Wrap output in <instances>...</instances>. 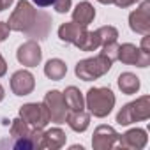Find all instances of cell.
Masks as SVG:
<instances>
[{
  "label": "cell",
  "mask_w": 150,
  "mask_h": 150,
  "mask_svg": "<svg viewBox=\"0 0 150 150\" xmlns=\"http://www.w3.org/2000/svg\"><path fill=\"white\" fill-rule=\"evenodd\" d=\"M111 64H113V60L110 57H106L104 53H99L97 57L85 58L76 64V76L83 81L97 80L111 69Z\"/></svg>",
  "instance_id": "obj_1"
},
{
  "label": "cell",
  "mask_w": 150,
  "mask_h": 150,
  "mask_svg": "<svg viewBox=\"0 0 150 150\" xmlns=\"http://www.w3.org/2000/svg\"><path fill=\"white\" fill-rule=\"evenodd\" d=\"M39 18V11L34 9V6L27 0H20L16 4V9L14 13L11 14L9 18V28L11 30H16V32H25L27 35L30 34V30L34 28L35 21Z\"/></svg>",
  "instance_id": "obj_2"
},
{
  "label": "cell",
  "mask_w": 150,
  "mask_h": 150,
  "mask_svg": "<svg viewBox=\"0 0 150 150\" xmlns=\"http://www.w3.org/2000/svg\"><path fill=\"white\" fill-rule=\"evenodd\" d=\"M85 103H87V108L90 110V113H92L94 117L103 118V117H106V115L113 110V106H115V96H113V92H111L110 88H106V87L90 88V90L87 92Z\"/></svg>",
  "instance_id": "obj_3"
},
{
  "label": "cell",
  "mask_w": 150,
  "mask_h": 150,
  "mask_svg": "<svg viewBox=\"0 0 150 150\" xmlns=\"http://www.w3.org/2000/svg\"><path fill=\"white\" fill-rule=\"evenodd\" d=\"M150 117V97L143 96L139 99H136L134 103L125 104L118 115H117V122L120 125H129L132 122H139V120H146Z\"/></svg>",
  "instance_id": "obj_4"
},
{
  "label": "cell",
  "mask_w": 150,
  "mask_h": 150,
  "mask_svg": "<svg viewBox=\"0 0 150 150\" xmlns=\"http://www.w3.org/2000/svg\"><path fill=\"white\" fill-rule=\"evenodd\" d=\"M20 118H23L28 125H34L35 129H42L48 125L50 122V113L42 104H37V103H28L25 106H21L20 110Z\"/></svg>",
  "instance_id": "obj_5"
},
{
  "label": "cell",
  "mask_w": 150,
  "mask_h": 150,
  "mask_svg": "<svg viewBox=\"0 0 150 150\" xmlns=\"http://www.w3.org/2000/svg\"><path fill=\"white\" fill-rule=\"evenodd\" d=\"M117 58L122 64L127 65H138V67H146L150 64V55L141 51V48H136L134 44H122L117 50Z\"/></svg>",
  "instance_id": "obj_6"
},
{
  "label": "cell",
  "mask_w": 150,
  "mask_h": 150,
  "mask_svg": "<svg viewBox=\"0 0 150 150\" xmlns=\"http://www.w3.org/2000/svg\"><path fill=\"white\" fill-rule=\"evenodd\" d=\"M44 106L50 113V122H57L62 124L65 122V115H67V106L64 101V96L58 90H50L44 97Z\"/></svg>",
  "instance_id": "obj_7"
},
{
  "label": "cell",
  "mask_w": 150,
  "mask_h": 150,
  "mask_svg": "<svg viewBox=\"0 0 150 150\" xmlns=\"http://www.w3.org/2000/svg\"><path fill=\"white\" fill-rule=\"evenodd\" d=\"M129 27L136 34H150V0H143L141 6L129 14Z\"/></svg>",
  "instance_id": "obj_8"
},
{
  "label": "cell",
  "mask_w": 150,
  "mask_h": 150,
  "mask_svg": "<svg viewBox=\"0 0 150 150\" xmlns=\"http://www.w3.org/2000/svg\"><path fill=\"white\" fill-rule=\"evenodd\" d=\"M16 57H18V62H20L21 65L35 67V65L41 62V58H42V51H41L39 44H37L34 39H30V41H27L25 44H21V46L18 48Z\"/></svg>",
  "instance_id": "obj_9"
},
{
  "label": "cell",
  "mask_w": 150,
  "mask_h": 150,
  "mask_svg": "<svg viewBox=\"0 0 150 150\" xmlns=\"http://www.w3.org/2000/svg\"><path fill=\"white\" fill-rule=\"evenodd\" d=\"M35 87V80L28 71H16L11 78V90L16 96H28Z\"/></svg>",
  "instance_id": "obj_10"
},
{
  "label": "cell",
  "mask_w": 150,
  "mask_h": 150,
  "mask_svg": "<svg viewBox=\"0 0 150 150\" xmlns=\"http://www.w3.org/2000/svg\"><path fill=\"white\" fill-rule=\"evenodd\" d=\"M118 139V134L108 127V125H99L94 132V139H92V145L96 148H111Z\"/></svg>",
  "instance_id": "obj_11"
},
{
  "label": "cell",
  "mask_w": 150,
  "mask_h": 150,
  "mask_svg": "<svg viewBox=\"0 0 150 150\" xmlns=\"http://www.w3.org/2000/svg\"><path fill=\"white\" fill-rule=\"evenodd\" d=\"M96 18V9L90 2H80L72 11V21L80 27H88Z\"/></svg>",
  "instance_id": "obj_12"
},
{
  "label": "cell",
  "mask_w": 150,
  "mask_h": 150,
  "mask_svg": "<svg viewBox=\"0 0 150 150\" xmlns=\"http://www.w3.org/2000/svg\"><path fill=\"white\" fill-rule=\"evenodd\" d=\"M65 122L69 124V127L76 132H83L87 127H88V122H90V115L83 110H71L67 115H65Z\"/></svg>",
  "instance_id": "obj_13"
},
{
  "label": "cell",
  "mask_w": 150,
  "mask_h": 150,
  "mask_svg": "<svg viewBox=\"0 0 150 150\" xmlns=\"http://www.w3.org/2000/svg\"><path fill=\"white\" fill-rule=\"evenodd\" d=\"M74 46H78L80 50H83V51H94V50H97L99 46H101V37H99V34H97V30L96 32H88L87 28L80 34V37L74 41Z\"/></svg>",
  "instance_id": "obj_14"
},
{
  "label": "cell",
  "mask_w": 150,
  "mask_h": 150,
  "mask_svg": "<svg viewBox=\"0 0 150 150\" xmlns=\"http://www.w3.org/2000/svg\"><path fill=\"white\" fill-rule=\"evenodd\" d=\"M120 145L129 148H141L146 145V132L143 129H131L129 132L124 134V138L120 139Z\"/></svg>",
  "instance_id": "obj_15"
},
{
  "label": "cell",
  "mask_w": 150,
  "mask_h": 150,
  "mask_svg": "<svg viewBox=\"0 0 150 150\" xmlns=\"http://www.w3.org/2000/svg\"><path fill=\"white\" fill-rule=\"evenodd\" d=\"M65 141V134L62 132V129L55 127V129H50L46 132H42L41 136V145L39 146H44V148H58L62 146Z\"/></svg>",
  "instance_id": "obj_16"
},
{
  "label": "cell",
  "mask_w": 150,
  "mask_h": 150,
  "mask_svg": "<svg viewBox=\"0 0 150 150\" xmlns=\"http://www.w3.org/2000/svg\"><path fill=\"white\" fill-rule=\"evenodd\" d=\"M85 28H87V27H80V25L74 23V21H71V23H64V25L58 28V37H60L62 42L74 44V41L80 37V34H81Z\"/></svg>",
  "instance_id": "obj_17"
},
{
  "label": "cell",
  "mask_w": 150,
  "mask_h": 150,
  "mask_svg": "<svg viewBox=\"0 0 150 150\" xmlns=\"http://www.w3.org/2000/svg\"><path fill=\"white\" fill-rule=\"evenodd\" d=\"M65 72H67V65H65L60 58H51V60H48L46 65H44V74H46L50 80L58 81V80H62V78L65 76Z\"/></svg>",
  "instance_id": "obj_18"
},
{
  "label": "cell",
  "mask_w": 150,
  "mask_h": 150,
  "mask_svg": "<svg viewBox=\"0 0 150 150\" xmlns=\"http://www.w3.org/2000/svg\"><path fill=\"white\" fill-rule=\"evenodd\" d=\"M62 96H64V101H65L67 110H83L85 99H83L81 92L76 87H67Z\"/></svg>",
  "instance_id": "obj_19"
},
{
  "label": "cell",
  "mask_w": 150,
  "mask_h": 150,
  "mask_svg": "<svg viewBox=\"0 0 150 150\" xmlns=\"http://www.w3.org/2000/svg\"><path fill=\"white\" fill-rule=\"evenodd\" d=\"M118 88L124 94H136L139 88V78L132 72H122L118 76Z\"/></svg>",
  "instance_id": "obj_20"
},
{
  "label": "cell",
  "mask_w": 150,
  "mask_h": 150,
  "mask_svg": "<svg viewBox=\"0 0 150 150\" xmlns=\"http://www.w3.org/2000/svg\"><path fill=\"white\" fill-rule=\"evenodd\" d=\"M97 34H99V37H101V46H104V44H108V42H113V41H117V37H118L117 28H115V27H110V25L97 28Z\"/></svg>",
  "instance_id": "obj_21"
},
{
  "label": "cell",
  "mask_w": 150,
  "mask_h": 150,
  "mask_svg": "<svg viewBox=\"0 0 150 150\" xmlns=\"http://www.w3.org/2000/svg\"><path fill=\"white\" fill-rule=\"evenodd\" d=\"M71 6H72V0H55V2H53L55 11H57V13H60V14L67 13V11L71 9Z\"/></svg>",
  "instance_id": "obj_22"
},
{
  "label": "cell",
  "mask_w": 150,
  "mask_h": 150,
  "mask_svg": "<svg viewBox=\"0 0 150 150\" xmlns=\"http://www.w3.org/2000/svg\"><path fill=\"white\" fill-rule=\"evenodd\" d=\"M9 32H11L9 25H7V23H4V21H0V41L7 39V37H9Z\"/></svg>",
  "instance_id": "obj_23"
},
{
  "label": "cell",
  "mask_w": 150,
  "mask_h": 150,
  "mask_svg": "<svg viewBox=\"0 0 150 150\" xmlns=\"http://www.w3.org/2000/svg\"><path fill=\"white\" fill-rule=\"evenodd\" d=\"M136 2H138V0H113V4H115V6H118V7H122V9L131 7V6H134Z\"/></svg>",
  "instance_id": "obj_24"
},
{
  "label": "cell",
  "mask_w": 150,
  "mask_h": 150,
  "mask_svg": "<svg viewBox=\"0 0 150 150\" xmlns=\"http://www.w3.org/2000/svg\"><path fill=\"white\" fill-rule=\"evenodd\" d=\"M141 51H145V53L150 55V34H145V35H143V41H141Z\"/></svg>",
  "instance_id": "obj_25"
},
{
  "label": "cell",
  "mask_w": 150,
  "mask_h": 150,
  "mask_svg": "<svg viewBox=\"0 0 150 150\" xmlns=\"http://www.w3.org/2000/svg\"><path fill=\"white\" fill-rule=\"evenodd\" d=\"M32 2H34L37 7H48V6H53L55 0H32Z\"/></svg>",
  "instance_id": "obj_26"
},
{
  "label": "cell",
  "mask_w": 150,
  "mask_h": 150,
  "mask_svg": "<svg viewBox=\"0 0 150 150\" xmlns=\"http://www.w3.org/2000/svg\"><path fill=\"white\" fill-rule=\"evenodd\" d=\"M6 71H7V64H6V60H4V57L0 55V78L6 74Z\"/></svg>",
  "instance_id": "obj_27"
},
{
  "label": "cell",
  "mask_w": 150,
  "mask_h": 150,
  "mask_svg": "<svg viewBox=\"0 0 150 150\" xmlns=\"http://www.w3.org/2000/svg\"><path fill=\"white\" fill-rule=\"evenodd\" d=\"M13 2H14V0H0V13H2L4 9H9Z\"/></svg>",
  "instance_id": "obj_28"
},
{
  "label": "cell",
  "mask_w": 150,
  "mask_h": 150,
  "mask_svg": "<svg viewBox=\"0 0 150 150\" xmlns=\"http://www.w3.org/2000/svg\"><path fill=\"white\" fill-rule=\"evenodd\" d=\"M4 96H6V92H4V87H2V85H0V101H2V99H4Z\"/></svg>",
  "instance_id": "obj_29"
},
{
  "label": "cell",
  "mask_w": 150,
  "mask_h": 150,
  "mask_svg": "<svg viewBox=\"0 0 150 150\" xmlns=\"http://www.w3.org/2000/svg\"><path fill=\"white\" fill-rule=\"evenodd\" d=\"M101 4H113V0H99Z\"/></svg>",
  "instance_id": "obj_30"
}]
</instances>
